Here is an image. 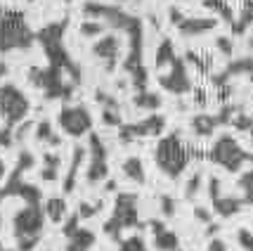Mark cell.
Segmentation results:
<instances>
[{"label": "cell", "instance_id": "obj_6", "mask_svg": "<svg viewBox=\"0 0 253 251\" xmlns=\"http://www.w3.org/2000/svg\"><path fill=\"white\" fill-rule=\"evenodd\" d=\"M45 225V211L41 201H26L24 208H19L12 216V235L14 240H26V237H41Z\"/></svg>", "mask_w": 253, "mask_h": 251}, {"label": "cell", "instance_id": "obj_16", "mask_svg": "<svg viewBox=\"0 0 253 251\" xmlns=\"http://www.w3.org/2000/svg\"><path fill=\"white\" fill-rule=\"evenodd\" d=\"M43 211L45 218H50V223H64V218L69 216V204L64 197H50L45 199Z\"/></svg>", "mask_w": 253, "mask_h": 251}, {"label": "cell", "instance_id": "obj_1", "mask_svg": "<svg viewBox=\"0 0 253 251\" xmlns=\"http://www.w3.org/2000/svg\"><path fill=\"white\" fill-rule=\"evenodd\" d=\"M194 156H199L197 150L185 145L177 133L164 135L154 150V161H156V166H159V171H161L166 178H170V180H177L180 175L185 173V168L189 166V161H192Z\"/></svg>", "mask_w": 253, "mask_h": 251}, {"label": "cell", "instance_id": "obj_26", "mask_svg": "<svg viewBox=\"0 0 253 251\" xmlns=\"http://www.w3.org/2000/svg\"><path fill=\"white\" fill-rule=\"evenodd\" d=\"M102 33H104V24L92 22V19L81 24V36H83V38H97Z\"/></svg>", "mask_w": 253, "mask_h": 251}, {"label": "cell", "instance_id": "obj_17", "mask_svg": "<svg viewBox=\"0 0 253 251\" xmlns=\"http://www.w3.org/2000/svg\"><path fill=\"white\" fill-rule=\"evenodd\" d=\"M95 232L88 228H78V232H74L69 237V244H66V251H90L95 247Z\"/></svg>", "mask_w": 253, "mask_h": 251}, {"label": "cell", "instance_id": "obj_22", "mask_svg": "<svg viewBox=\"0 0 253 251\" xmlns=\"http://www.w3.org/2000/svg\"><path fill=\"white\" fill-rule=\"evenodd\" d=\"M36 140L50 142L52 147H59V145H62V138L52 131V123H50V121H41V123L36 126Z\"/></svg>", "mask_w": 253, "mask_h": 251}, {"label": "cell", "instance_id": "obj_30", "mask_svg": "<svg viewBox=\"0 0 253 251\" xmlns=\"http://www.w3.org/2000/svg\"><path fill=\"white\" fill-rule=\"evenodd\" d=\"M78 228H81V216H78V211H76V213H71L69 218H64V228H62V232H64V237L69 240L74 232H78Z\"/></svg>", "mask_w": 253, "mask_h": 251}, {"label": "cell", "instance_id": "obj_37", "mask_svg": "<svg viewBox=\"0 0 253 251\" xmlns=\"http://www.w3.org/2000/svg\"><path fill=\"white\" fill-rule=\"evenodd\" d=\"M215 45H218V50H220L225 57H232V41L227 36H220V38L215 41Z\"/></svg>", "mask_w": 253, "mask_h": 251}, {"label": "cell", "instance_id": "obj_11", "mask_svg": "<svg viewBox=\"0 0 253 251\" xmlns=\"http://www.w3.org/2000/svg\"><path fill=\"white\" fill-rule=\"evenodd\" d=\"M92 55L97 57L99 62H104L107 71H114L116 69V62H119V55H121V41L119 36H102L97 43L92 45Z\"/></svg>", "mask_w": 253, "mask_h": 251}, {"label": "cell", "instance_id": "obj_38", "mask_svg": "<svg viewBox=\"0 0 253 251\" xmlns=\"http://www.w3.org/2000/svg\"><path fill=\"white\" fill-rule=\"evenodd\" d=\"M220 195H222L220 192V180L213 175V178H209V197H211V201H213V199H218Z\"/></svg>", "mask_w": 253, "mask_h": 251}, {"label": "cell", "instance_id": "obj_28", "mask_svg": "<svg viewBox=\"0 0 253 251\" xmlns=\"http://www.w3.org/2000/svg\"><path fill=\"white\" fill-rule=\"evenodd\" d=\"M119 251H147V247H144V240H142V237L132 235V237H128V240H121V247H119Z\"/></svg>", "mask_w": 253, "mask_h": 251}, {"label": "cell", "instance_id": "obj_32", "mask_svg": "<svg viewBox=\"0 0 253 251\" xmlns=\"http://www.w3.org/2000/svg\"><path fill=\"white\" fill-rule=\"evenodd\" d=\"M102 121H104L107 126H121L123 123L121 116H119V109H111V107H104V111H102Z\"/></svg>", "mask_w": 253, "mask_h": 251}, {"label": "cell", "instance_id": "obj_42", "mask_svg": "<svg viewBox=\"0 0 253 251\" xmlns=\"http://www.w3.org/2000/svg\"><path fill=\"white\" fill-rule=\"evenodd\" d=\"M5 175H7V166H5V161H2V156H0V183L5 180Z\"/></svg>", "mask_w": 253, "mask_h": 251}, {"label": "cell", "instance_id": "obj_14", "mask_svg": "<svg viewBox=\"0 0 253 251\" xmlns=\"http://www.w3.org/2000/svg\"><path fill=\"white\" fill-rule=\"evenodd\" d=\"M215 19H199V17H192V19H182V22L177 24V29L182 36H189V38H194V36H201V33H209L215 29Z\"/></svg>", "mask_w": 253, "mask_h": 251}, {"label": "cell", "instance_id": "obj_44", "mask_svg": "<svg viewBox=\"0 0 253 251\" xmlns=\"http://www.w3.org/2000/svg\"><path fill=\"white\" fill-rule=\"evenodd\" d=\"M5 74H7V66H5L2 62H0V76H5Z\"/></svg>", "mask_w": 253, "mask_h": 251}, {"label": "cell", "instance_id": "obj_34", "mask_svg": "<svg viewBox=\"0 0 253 251\" xmlns=\"http://www.w3.org/2000/svg\"><path fill=\"white\" fill-rule=\"evenodd\" d=\"M41 178H43L45 183H55L57 178H59V166L45 164V166H43V171H41Z\"/></svg>", "mask_w": 253, "mask_h": 251}, {"label": "cell", "instance_id": "obj_3", "mask_svg": "<svg viewBox=\"0 0 253 251\" xmlns=\"http://www.w3.org/2000/svg\"><path fill=\"white\" fill-rule=\"evenodd\" d=\"M206 156H209V161L225 168L227 173H239V171H244L246 164H253V154L244 152V147L230 133H222L220 138L213 142V147L209 150Z\"/></svg>", "mask_w": 253, "mask_h": 251}, {"label": "cell", "instance_id": "obj_43", "mask_svg": "<svg viewBox=\"0 0 253 251\" xmlns=\"http://www.w3.org/2000/svg\"><path fill=\"white\" fill-rule=\"evenodd\" d=\"M104 190H107V192H116V180H107V183H104Z\"/></svg>", "mask_w": 253, "mask_h": 251}, {"label": "cell", "instance_id": "obj_25", "mask_svg": "<svg viewBox=\"0 0 253 251\" xmlns=\"http://www.w3.org/2000/svg\"><path fill=\"white\" fill-rule=\"evenodd\" d=\"M201 183H204V173L201 171H194L192 178L187 180V185H185V197L187 199H194L199 195V190H201Z\"/></svg>", "mask_w": 253, "mask_h": 251}, {"label": "cell", "instance_id": "obj_18", "mask_svg": "<svg viewBox=\"0 0 253 251\" xmlns=\"http://www.w3.org/2000/svg\"><path fill=\"white\" fill-rule=\"evenodd\" d=\"M123 175L132 180L135 185H144L147 183V173H144V164L140 156H128L126 161H123Z\"/></svg>", "mask_w": 253, "mask_h": 251}, {"label": "cell", "instance_id": "obj_8", "mask_svg": "<svg viewBox=\"0 0 253 251\" xmlns=\"http://www.w3.org/2000/svg\"><path fill=\"white\" fill-rule=\"evenodd\" d=\"M90 147H88V168H85V180L90 185H97L102 180L109 178V161H107V147L102 145L97 133H90L88 135Z\"/></svg>", "mask_w": 253, "mask_h": 251}, {"label": "cell", "instance_id": "obj_10", "mask_svg": "<svg viewBox=\"0 0 253 251\" xmlns=\"http://www.w3.org/2000/svg\"><path fill=\"white\" fill-rule=\"evenodd\" d=\"M159 83L164 90H168L170 95H187L189 90H192V81L187 76V66L185 62L177 57L173 64L168 66V71L159 76Z\"/></svg>", "mask_w": 253, "mask_h": 251}, {"label": "cell", "instance_id": "obj_12", "mask_svg": "<svg viewBox=\"0 0 253 251\" xmlns=\"http://www.w3.org/2000/svg\"><path fill=\"white\" fill-rule=\"evenodd\" d=\"M149 228L154 232V249L156 251H180V240L173 230H168L161 220H149Z\"/></svg>", "mask_w": 253, "mask_h": 251}, {"label": "cell", "instance_id": "obj_45", "mask_svg": "<svg viewBox=\"0 0 253 251\" xmlns=\"http://www.w3.org/2000/svg\"><path fill=\"white\" fill-rule=\"evenodd\" d=\"M249 138H251V145H253V123H251V128H249Z\"/></svg>", "mask_w": 253, "mask_h": 251}, {"label": "cell", "instance_id": "obj_41", "mask_svg": "<svg viewBox=\"0 0 253 251\" xmlns=\"http://www.w3.org/2000/svg\"><path fill=\"white\" fill-rule=\"evenodd\" d=\"M218 225H215V223H209V225H206V237H213V235H215V232H218Z\"/></svg>", "mask_w": 253, "mask_h": 251}, {"label": "cell", "instance_id": "obj_23", "mask_svg": "<svg viewBox=\"0 0 253 251\" xmlns=\"http://www.w3.org/2000/svg\"><path fill=\"white\" fill-rule=\"evenodd\" d=\"M239 190H242L244 204L253 206V168H249V171H244L239 175Z\"/></svg>", "mask_w": 253, "mask_h": 251}, {"label": "cell", "instance_id": "obj_13", "mask_svg": "<svg viewBox=\"0 0 253 251\" xmlns=\"http://www.w3.org/2000/svg\"><path fill=\"white\" fill-rule=\"evenodd\" d=\"M211 206L213 211L220 216V218H232V216H237L244 206V199L242 197H232V195H220L218 199H213L211 201Z\"/></svg>", "mask_w": 253, "mask_h": 251}, {"label": "cell", "instance_id": "obj_21", "mask_svg": "<svg viewBox=\"0 0 253 251\" xmlns=\"http://www.w3.org/2000/svg\"><path fill=\"white\" fill-rule=\"evenodd\" d=\"M132 102H135V107H140V109H144V111H156L161 107V95L149 93V90H140Z\"/></svg>", "mask_w": 253, "mask_h": 251}, {"label": "cell", "instance_id": "obj_31", "mask_svg": "<svg viewBox=\"0 0 253 251\" xmlns=\"http://www.w3.org/2000/svg\"><path fill=\"white\" fill-rule=\"evenodd\" d=\"M159 204H161V213H164V218H173V216H175V199H173L170 195H161Z\"/></svg>", "mask_w": 253, "mask_h": 251}, {"label": "cell", "instance_id": "obj_27", "mask_svg": "<svg viewBox=\"0 0 253 251\" xmlns=\"http://www.w3.org/2000/svg\"><path fill=\"white\" fill-rule=\"evenodd\" d=\"M204 5L209 7V10H215L218 14H222L225 17V22H232L234 24V17H232V10L222 2V0H204Z\"/></svg>", "mask_w": 253, "mask_h": 251}, {"label": "cell", "instance_id": "obj_7", "mask_svg": "<svg viewBox=\"0 0 253 251\" xmlns=\"http://www.w3.org/2000/svg\"><path fill=\"white\" fill-rule=\"evenodd\" d=\"M59 128L66 133L69 138H83L92 133V116L85 107H76V104H64L59 109Z\"/></svg>", "mask_w": 253, "mask_h": 251}, {"label": "cell", "instance_id": "obj_29", "mask_svg": "<svg viewBox=\"0 0 253 251\" xmlns=\"http://www.w3.org/2000/svg\"><path fill=\"white\" fill-rule=\"evenodd\" d=\"M102 206H104L102 201H97V204H85V201H83V204L78 206V216H81V220H88V218H92V216H97L99 211H102Z\"/></svg>", "mask_w": 253, "mask_h": 251}, {"label": "cell", "instance_id": "obj_33", "mask_svg": "<svg viewBox=\"0 0 253 251\" xmlns=\"http://www.w3.org/2000/svg\"><path fill=\"white\" fill-rule=\"evenodd\" d=\"M237 242H239V247H242L244 251H253V232L242 228L237 232Z\"/></svg>", "mask_w": 253, "mask_h": 251}, {"label": "cell", "instance_id": "obj_40", "mask_svg": "<svg viewBox=\"0 0 253 251\" xmlns=\"http://www.w3.org/2000/svg\"><path fill=\"white\" fill-rule=\"evenodd\" d=\"M209 251H230V249H227V244H225L222 240L213 237V240L209 242Z\"/></svg>", "mask_w": 253, "mask_h": 251}, {"label": "cell", "instance_id": "obj_39", "mask_svg": "<svg viewBox=\"0 0 253 251\" xmlns=\"http://www.w3.org/2000/svg\"><path fill=\"white\" fill-rule=\"evenodd\" d=\"M194 216H197V220H201V223H206V225L211 223V211H209V208L197 206V208H194Z\"/></svg>", "mask_w": 253, "mask_h": 251}, {"label": "cell", "instance_id": "obj_24", "mask_svg": "<svg viewBox=\"0 0 253 251\" xmlns=\"http://www.w3.org/2000/svg\"><path fill=\"white\" fill-rule=\"evenodd\" d=\"M251 24H253V2H246L242 17H239V22H234L232 26H234V33H244Z\"/></svg>", "mask_w": 253, "mask_h": 251}, {"label": "cell", "instance_id": "obj_19", "mask_svg": "<svg viewBox=\"0 0 253 251\" xmlns=\"http://www.w3.org/2000/svg\"><path fill=\"white\" fill-rule=\"evenodd\" d=\"M218 128V119L213 114H197L192 119V131L197 133L199 138H211Z\"/></svg>", "mask_w": 253, "mask_h": 251}, {"label": "cell", "instance_id": "obj_46", "mask_svg": "<svg viewBox=\"0 0 253 251\" xmlns=\"http://www.w3.org/2000/svg\"><path fill=\"white\" fill-rule=\"evenodd\" d=\"M5 251H7V249H5Z\"/></svg>", "mask_w": 253, "mask_h": 251}, {"label": "cell", "instance_id": "obj_9", "mask_svg": "<svg viewBox=\"0 0 253 251\" xmlns=\"http://www.w3.org/2000/svg\"><path fill=\"white\" fill-rule=\"evenodd\" d=\"M121 133L119 138L121 142H130L135 138H147V135H161L166 128V119L161 114H149L144 121H137V123H126V126H119Z\"/></svg>", "mask_w": 253, "mask_h": 251}, {"label": "cell", "instance_id": "obj_35", "mask_svg": "<svg viewBox=\"0 0 253 251\" xmlns=\"http://www.w3.org/2000/svg\"><path fill=\"white\" fill-rule=\"evenodd\" d=\"M251 123H253V119H249L246 114H237V116L232 119V126H234L237 131H246V133H249V128H251Z\"/></svg>", "mask_w": 253, "mask_h": 251}, {"label": "cell", "instance_id": "obj_15", "mask_svg": "<svg viewBox=\"0 0 253 251\" xmlns=\"http://www.w3.org/2000/svg\"><path fill=\"white\" fill-rule=\"evenodd\" d=\"M88 156V150L85 147H81V145H76L74 147V152H71V171L66 173L64 178V192L66 195H71L74 190H76V180H78V168H81V164H83V159Z\"/></svg>", "mask_w": 253, "mask_h": 251}, {"label": "cell", "instance_id": "obj_20", "mask_svg": "<svg viewBox=\"0 0 253 251\" xmlns=\"http://www.w3.org/2000/svg\"><path fill=\"white\" fill-rule=\"evenodd\" d=\"M175 59H177V55H175L173 43H170V38H164L161 45H159V50H156V66H159V69H166V66L173 64Z\"/></svg>", "mask_w": 253, "mask_h": 251}, {"label": "cell", "instance_id": "obj_2", "mask_svg": "<svg viewBox=\"0 0 253 251\" xmlns=\"http://www.w3.org/2000/svg\"><path fill=\"white\" fill-rule=\"evenodd\" d=\"M36 41L19 10H0V52L26 50Z\"/></svg>", "mask_w": 253, "mask_h": 251}, {"label": "cell", "instance_id": "obj_5", "mask_svg": "<svg viewBox=\"0 0 253 251\" xmlns=\"http://www.w3.org/2000/svg\"><path fill=\"white\" fill-rule=\"evenodd\" d=\"M31 109V102L22 90L12 83H0V121H5V126H19L26 114Z\"/></svg>", "mask_w": 253, "mask_h": 251}, {"label": "cell", "instance_id": "obj_36", "mask_svg": "<svg viewBox=\"0 0 253 251\" xmlns=\"http://www.w3.org/2000/svg\"><path fill=\"white\" fill-rule=\"evenodd\" d=\"M14 140H17V138L12 135V128L10 126H5V128L0 131V147H12Z\"/></svg>", "mask_w": 253, "mask_h": 251}, {"label": "cell", "instance_id": "obj_4", "mask_svg": "<svg viewBox=\"0 0 253 251\" xmlns=\"http://www.w3.org/2000/svg\"><path fill=\"white\" fill-rule=\"evenodd\" d=\"M104 235L111 240H121V232L128 228H140V218H137V195L132 192H119L116 201H114V211L111 218L102 225Z\"/></svg>", "mask_w": 253, "mask_h": 251}]
</instances>
